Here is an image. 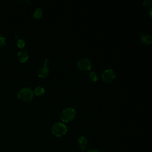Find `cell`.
<instances>
[{
	"label": "cell",
	"mask_w": 152,
	"mask_h": 152,
	"mask_svg": "<svg viewBox=\"0 0 152 152\" xmlns=\"http://www.w3.org/2000/svg\"><path fill=\"white\" fill-rule=\"evenodd\" d=\"M34 96L33 91L28 87L21 88L17 94L18 99L23 103H30L32 101Z\"/></svg>",
	"instance_id": "cell-1"
},
{
	"label": "cell",
	"mask_w": 152,
	"mask_h": 152,
	"mask_svg": "<svg viewBox=\"0 0 152 152\" xmlns=\"http://www.w3.org/2000/svg\"><path fill=\"white\" fill-rule=\"evenodd\" d=\"M76 111L72 107H67L64 109L61 115V120L64 122H69L72 121L75 117Z\"/></svg>",
	"instance_id": "cell-2"
},
{
	"label": "cell",
	"mask_w": 152,
	"mask_h": 152,
	"mask_svg": "<svg viewBox=\"0 0 152 152\" xmlns=\"http://www.w3.org/2000/svg\"><path fill=\"white\" fill-rule=\"evenodd\" d=\"M67 131L66 125L61 122L55 124L52 127V134L57 137H61L64 135Z\"/></svg>",
	"instance_id": "cell-3"
},
{
	"label": "cell",
	"mask_w": 152,
	"mask_h": 152,
	"mask_svg": "<svg viewBox=\"0 0 152 152\" xmlns=\"http://www.w3.org/2000/svg\"><path fill=\"white\" fill-rule=\"evenodd\" d=\"M50 64V61L48 59H46L44 62V65L40 67L37 71V75L39 77L41 78H46L49 75V69H48V65Z\"/></svg>",
	"instance_id": "cell-4"
},
{
	"label": "cell",
	"mask_w": 152,
	"mask_h": 152,
	"mask_svg": "<svg viewBox=\"0 0 152 152\" xmlns=\"http://www.w3.org/2000/svg\"><path fill=\"white\" fill-rule=\"evenodd\" d=\"M77 65L80 69L84 71H89L91 68V63L90 61L86 58H83L79 60Z\"/></svg>",
	"instance_id": "cell-5"
},
{
	"label": "cell",
	"mask_w": 152,
	"mask_h": 152,
	"mask_svg": "<svg viewBox=\"0 0 152 152\" xmlns=\"http://www.w3.org/2000/svg\"><path fill=\"white\" fill-rule=\"evenodd\" d=\"M102 77L103 80L106 83L112 82L115 78V74L112 69H106L102 74Z\"/></svg>",
	"instance_id": "cell-6"
},
{
	"label": "cell",
	"mask_w": 152,
	"mask_h": 152,
	"mask_svg": "<svg viewBox=\"0 0 152 152\" xmlns=\"http://www.w3.org/2000/svg\"><path fill=\"white\" fill-rule=\"evenodd\" d=\"M88 144L87 138L85 136H81L77 139V146L81 150H84L87 148Z\"/></svg>",
	"instance_id": "cell-7"
},
{
	"label": "cell",
	"mask_w": 152,
	"mask_h": 152,
	"mask_svg": "<svg viewBox=\"0 0 152 152\" xmlns=\"http://www.w3.org/2000/svg\"><path fill=\"white\" fill-rule=\"evenodd\" d=\"M18 60L20 63H25L28 59V55L26 51L21 50L17 54Z\"/></svg>",
	"instance_id": "cell-8"
},
{
	"label": "cell",
	"mask_w": 152,
	"mask_h": 152,
	"mask_svg": "<svg viewBox=\"0 0 152 152\" xmlns=\"http://www.w3.org/2000/svg\"><path fill=\"white\" fill-rule=\"evenodd\" d=\"M141 40L144 45H150L152 43V37L150 35L144 34L141 37Z\"/></svg>",
	"instance_id": "cell-9"
},
{
	"label": "cell",
	"mask_w": 152,
	"mask_h": 152,
	"mask_svg": "<svg viewBox=\"0 0 152 152\" xmlns=\"http://www.w3.org/2000/svg\"><path fill=\"white\" fill-rule=\"evenodd\" d=\"M34 94L37 96H43L45 93V88L41 86H37V87L35 88V89L34 90Z\"/></svg>",
	"instance_id": "cell-10"
},
{
	"label": "cell",
	"mask_w": 152,
	"mask_h": 152,
	"mask_svg": "<svg viewBox=\"0 0 152 152\" xmlns=\"http://www.w3.org/2000/svg\"><path fill=\"white\" fill-rule=\"evenodd\" d=\"M42 15H43L42 10L40 8H38L35 10L33 14V17L36 19H40L42 17Z\"/></svg>",
	"instance_id": "cell-11"
},
{
	"label": "cell",
	"mask_w": 152,
	"mask_h": 152,
	"mask_svg": "<svg viewBox=\"0 0 152 152\" xmlns=\"http://www.w3.org/2000/svg\"><path fill=\"white\" fill-rule=\"evenodd\" d=\"M17 47L18 48L23 49V48H24L25 47L26 43L24 41V40H23L21 39H18L17 40Z\"/></svg>",
	"instance_id": "cell-12"
},
{
	"label": "cell",
	"mask_w": 152,
	"mask_h": 152,
	"mask_svg": "<svg viewBox=\"0 0 152 152\" xmlns=\"http://www.w3.org/2000/svg\"><path fill=\"white\" fill-rule=\"evenodd\" d=\"M90 78L93 81H96L98 80V76L96 74V73L95 72H91L90 73Z\"/></svg>",
	"instance_id": "cell-13"
},
{
	"label": "cell",
	"mask_w": 152,
	"mask_h": 152,
	"mask_svg": "<svg viewBox=\"0 0 152 152\" xmlns=\"http://www.w3.org/2000/svg\"><path fill=\"white\" fill-rule=\"evenodd\" d=\"M6 45V39L4 36L0 34V48H3Z\"/></svg>",
	"instance_id": "cell-14"
},
{
	"label": "cell",
	"mask_w": 152,
	"mask_h": 152,
	"mask_svg": "<svg viewBox=\"0 0 152 152\" xmlns=\"http://www.w3.org/2000/svg\"><path fill=\"white\" fill-rule=\"evenodd\" d=\"M151 4V0H144L143 2V5L145 7H149Z\"/></svg>",
	"instance_id": "cell-15"
},
{
	"label": "cell",
	"mask_w": 152,
	"mask_h": 152,
	"mask_svg": "<svg viewBox=\"0 0 152 152\" xmlns=\"http://www.w3.org/2000/svg\"><path fill=\"white\" fill-rule=\"evenodd\" d=\"M87 152H99V151L96 149H90L88 150Z\"/></svg>",
	"instance_id": "cell-16"
},
{
	"label": "cell",
	"mask_w": 152,
	"mask_h": 152,
	"mask_svg": "<svg viewBox=\"0 0 152 152\" xmlns=\"http://www.w3.org/2000/svg\"><path fill=\"white\" fill-rule=\"evenodd\" d=\"M26 2L27 5H30V4H31L30 0H26Z\"/></svg>",
	"instance_id": "cell-17"
},
{
	"label": "cell",
	"mask_w": 152,
	"mask_h": 152,
	"mask_svg": "<svg viewBox=\"0 0 152 152\" xmlns=\"http://www.w3.org/2000/svg\"><path fill=\"white\" fill-rule=\"evenodd\" d=\"M150 16H151V17L152 18V8L151 9V10H150Z\"/></svg>",
	"instance_id": "cell-18"
}]
</instances>
